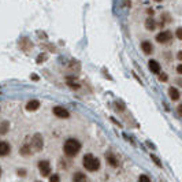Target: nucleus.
<instances>
[{"mask_svg":"<svg viewBox=\"0 0 182 182\" xmlns=\"http://www.w3.org/2000/svg\"><path fill=\"white\" fill-rule=\"evenodd\" d=\"M54 114L56 115L58 118H62V119H66V118H69V117H70L69 111L66 110V108L60 107V105H56V107L54 108Z\"/></svg>","mask_w":182,"mask_h":182,"instance_id":"obj_6","label":"nucleus"},{"mask_svg":"<svg viewBox=\"0 0 182 182\" xmlns=\"http://www.w3.org/2000/svg\"><path fill=\"white\" fill-rule=\"evenodd\" d=\"M105 159H107V162L112 166V167H117L118 166V160H117V158L112 155L111 152H108V153H105Z\"/></svg>","mask_w":182,"mask_h":182,"instance_id":"obj_11","label":"nucleus"},{"mask_svg":"<svg viewBox=\"0 0 182 182\" xmlns=\"http://www.w3.org/2000/svg\"><path fill=\"white\" fill-rule=\"evenodd\" d=\"M59 181H60V178L58 174H52V175L49 177V182H59Z\"/></svg>","mask_w":182,"mask_h":182,"instance_id":"obj_17","label":"nucleus"},{"mask_svg":"<svg viewBox=\"0 0 182 182\" xmlns=\"http://www.w3.org/2000/svg\"><path fill=\"white\" fill-rule=\"evenodd\" d=\"M177 71H178L179 74H182V66H181V64H179L178 67H177Z\"/></svg>","mask_w":182,"mask_h":182,"instance_id":"obj_24","label":"nucleus"},{"mask_svg":"<svg viewBox=\"0 0 182 182\" xmlns=\"http://www.w3.org/2000/svg\"><path fill=\"white\" fill-rule=\"evenodd\" d=\"M141 48H143L144 54H152V52H153V47H152V44H151L149 41H143Z\"/></svg>","mask_w":182,"mask_h":182,"instance_id":"obj_10","label":"nucleus"},{"mask_svg":"<svg viewBox=\"0 0 182 182\" xmlns=\"http://www.w3.org/2000/svg\"><path fill=\"white\" fill-rule=\"evenodd\" d=\"M151 159H152V160H153V162H155V163H156V164H158V166H162V163H160V162H159V159H158V158H156V156H153V155H151Z\"/></svg>","mask_w":182,"mask_h":182,"instance_id":"obj_21","label":"nucleus"},{"mask_svg":"<svg viewBox=\"0 0 182 182\" xmlns=\"http://www.w3.org/2000/svg\"><path fill=\"white\" fill-rule=\"evenodd\" d=\"M0 174H2V170H0Z\"/></svg>","mask_w":182,"mask_h":182,"instance_id":"obj_27","label":"nucleus"},{"mask_svg":"<svg viewBox=\"0 0 182 182\" xmlns=\"http://www.w3.org/2000/svg\"><path fill=\"white\" fill-rule=\"evenodd\" d=\"M138 182H151V179L148 175H140L138 177Z\"/></svg>","mask_w":182,"mask_h":182,"instance_id":"obj_18","label":"nucleus"},{"mask_svg":"<svg viewBox=\"0 0 182 182\" xmlns=\"http://www.w3.org/2000/svg\"><path fill=\"white\" fill-rule=\"evenodd\" d=\"M10 153V144L6 141H0V156H6Z\"/></svg>","mask_w":182,"mask_h":182,"instance_id":"obj_7","label":"nucleus"},{"mask_svg":"<svg viewBox=\"0 0 182 182\" xmlns=\"http://www.w3.org/2000/svg\"><path fill=\"white\" fill-rule=\"evenodd\" d=\"M170 40H173V34H171V32H168V30L160 32L158 36H156V41L162 42V44H164V42H168Z\"/></svg>","mask_w":182,"mask_h":182,"instance_id":"obj_4","label":"nucleus"},{"mask_svg":"<svg viewBox=\"0 0 182 182\" xmlns=\"http://www.w3.org/2000/svg\"><path fill=\"white\" fill-rule=\"evenodd\" d=\"M159 80L160 81H167V75L166 74H159Z\"/></svg>","mask_w":182,"mask_h":182,"instance_id":"obj_22","label":"nucleus"},{"mask_svg":"<svg viewBox=\"0 0 182 182\" xmlns=\"http://www.w3.org/2000/svg\"><path fill=\"white\" fill-rule=\"evenodd\" d=\"M63 149H64V153L67 156H75L81 149V144H80V141H77L75 138H69V140L64 143Z\"/></svg>","mask_w":182,"mask_h":182,"instance_id":"obj_1","label":"nucleus"},{"mask_svg":"<svg viewBox=\"0 0 182 182\" xmlns=\"http://www.w3.org/2000/svg\"><path fill=\"white\" fill-rule=\"evenodd\" d=\"M69 85H70V86H74V88L80 86V85H78V82L75 80H69Z\"/></svg>","mask_w":182,"mask_h":182,"instance_id":"obj_19","label":"nucleus"},{"mask_svg":"<svg viewBox=\"0 0 182 182\" xmlns=\"http://www.w3.org/2000/svg\"><path fill=\"white\" fill-rule=\"evenodd\" d=\"M21 153H22V155H25V156L30 155V146L29 145H24L21 148Z\"/></svg>","mask_w":182,"mask_h":182,"instance_id":"obj_16","label":"nucleus"},{"mask_svg":"<svg viewBox=\"0 0 182 182\" xmlns=\"http://www.w3.org/2000/svg\"><path fill=\"white\" fill-rule=\"evenodd\" d=\"M42 145H44V141H42V136L41 134H34L33 137V148L34 151H41L42 149Z\"/></svg>","mask_w":182,"mask_h":182,"instance_id":"obj_5","label":"nucleus"},{"mask_svg":"<svg viewBox=\"0 0 182 182\" xmlns=\"http://www.w3.org/2000/svg\"><path fill=\"white\" fill-rule=\"evenodd\" d=\"M168 95H170L171 100H178L179 99V92H178V89H175V88H170V89H168Z\"/></svg>","mask_w":182,"mask_h":182,"instance_id":"obj_13","label":"nucleus"},{"mask_svg":"<svg viewBox=\"0 0 182 182\" xmlns=\"http://www.w3.org/2000/svg\"><path fill=\"white\" fill-rule=\"evenodd\" d=\"M155 2H162V0H155Z\"/></svg>","mask_w":182,"mask_h":182,"instance_id":"obj_26","label":"nucleus"},{"mask_svg":"<svg viewBox=\"0 0 182 182\" xmlns=\"http://www.w3.org/2000/svg\"><path fill=\"white\" fill-rule=\"evenodd\" d=\"M18 174H21V175H25V170H18Z\"/></svg>","mask_w":182,"mask_h":182,"instance_id":"obj_25","label":"nucleus"},{"mask_svg":"<svg viewBox=\"0 0 182 182\" xmlns=\"http://www.w3.org/2000/svg\"><path fill=\"white\" fill-rule=\"evenodd\" d=\"M39 170H40V174L42 177H47L49 175V171H51V164L48 160H41L39 162Z\"/></svg>","mask_w":182,"mask_h":182,"instance_id":"obj_3","label":"nucleus"},{"mask_svg":"<svg viewBox=\"0 0 182 182\" xmlns=\"http://www.w3.org/2000/svg\"><path fill=\"white\" fill-rule=\"evenodd\" d=\"M177 37H178V40H182V29L181 27L177 29Z\"/></svg>","mask_w":182,"mask_h":182,"instance_id":"obj_20","label":"nucleus"},{"mask_svg":"<svg viewBox=\"0 0 182 182\" xmlns=\"http://www.w3.org/2000/svg\"><path fill=\"white\" fill-rule=\"evenodd\" d=\"M82 164H84V167L88 171H97L100 168V160L97 158H95L92 153H88V155L84 156Z\"/></svg>","mask_w":182,"mask_h":182,"instance_id":"obj_2","label":"nucleus"},{"mask_svg":"<svg viewBox=\"0 0 182 182\" xmlns=\"http://www.w3.org/2000/svg\"><path fill=\"white\" fill-rule=\"evenodd\" d=\"M145 27L148 30H155V27H156V22L153 21L152 18H148L145 21Z\"/></svg>","mask_w":182,"mask_h":182,"instance_id":"obj_14","label":"nucleus"},{"mask_svg":"<svg viewBox=\"0 0 182 182\" xmlns=\"http://www.w3.org/2000/svg\"><path fill=\"white\" fill-rule=\"evenodd\" d=\"M73 182H86V177L82 173H75L73 177Z\"/></svg>","mask_w":182,"mask_h":182,"instance_id":"obj_12","label":"nucleus"},{"mask_svg":"<svg viewBox=\"0 0 182 182\" xmlns=\"http://www.w3.org/2000/svg\"><path fill=\"white\" fill-rule=\"evenodd\" d=\"M40 105L41 104H40L39 100H30V102L26 104V110L27 111H36L40 108Z\"/></svg>","mask_w":182,"mask_h":182,"instance_id":"obj_9","label":"nucleus"},{"mask_svg":"<svg viewBox=\"0 0 182 182\" xmlns=\"http://www.w3.org/2000/svg\"><path fill=\"white\" fill-rule=\"evenodd\" d=\"M115 104H117V108H119V110H125V105L122 104V103H115Z\"/></svg>","mask_w":182,"mask_h":182,"instance_id":"obj_23","label":"nucleus"},{"mask_svg":"<svg viewBox=\"0 0 182 182\" xmlns=\"http://www.w3.org/2000/svg\"><path fill=\"white\" fill-rule=\"evenodd\" d=\"M8 122L7 121H4V122H2V125H0V134H6L7 131H8Z\"/></svg>","mask_w":182,"mask_h":182,"instance_id":"obj_15","label":"nucleus"},{"mask_svg":"<svg viewBox=\"0 0 182 182\" xmlns=\"http://www.w3.org/2000/svg\"><path fill=\"white\" fill-rule=\"evenodd\" d=\"M148 67H149V70L152 73H155V74H159V73H160V64H159L156 60H149Z\"/></svg>","mask_w":182,"mask_h":182,"instance_id":"obj_8","label":"nucleus"}]
</instances>
